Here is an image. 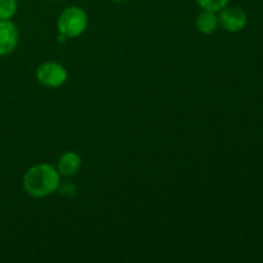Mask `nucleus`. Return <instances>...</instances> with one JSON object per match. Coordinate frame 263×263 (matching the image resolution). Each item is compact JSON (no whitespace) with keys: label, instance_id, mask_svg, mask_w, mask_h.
Wrapping results in <instances>:
<instances>
[{"label":"nucleus","instance_id":"nucleus-7","mask_svg":"<svg viewBox=\"0 0 263 263\" xmlns=\"http://www.w3.org/2000/svg\"><path fill=\"white\" fill-rule=\"evenodd\" d=\"M217 27H218V15L216 14V12L203 9V12H200L197 18L198 31L204 33V35H210V33L215 32Z\"/></svg>","mask_w":263,"mask_h":263},{"label":"nucleus","instance_id":"nucleus-5","mask_svg":"<svg viewBox=\"0 0 263 263\" xmlns=\"http://www.w3.org/2000/svg\"><path fill=\"white\" fill-rule=\"evenodd\" d=\"M20 41V32L10 20L0 21V55H8L15 50Z\"/></svg>","mask_w":263,"mask_h":263},{"label":"nucleus","instance_id":"nucleus-1","mask_svg":"<svg viewBox=\"0 0 263 263\" xmlns=\"http://www.w3.org/2000/svg\"><path fill=\"white\" fill-rule=\"evenodd\" d=\"M61 175L58 170L48 163L31 167L23 176V189L33 198H45L58 189Z\"/></svg>","mask_w":263,"mask_h":263},{"label":"nucleus","instance_id":"nucleus-4","mask_svg":"<svg viewBox=\"0 0 263 263\" xmlns=\"http://www.w3.org/2000/svg\"><path fill=\"white\" fill-rule=\"evenodd\" d=\"M218 25L229 32H239L247 26V14L241 8L228 7L218 13Z\"/></svg>","mask_w":263,"mask_h":263},{"label":"nucleus","instance_id":"nucleus-6","mask_svg":"<svg viewBox=\"0 0 263 263\" xmlns=\"http://www.w3.org/2000/svg\"><path fill=\"white\" fill-rule=\"evenodd\" d=\"M81 164L82 159L79 154L74 153V152H67V153L62 154V157L59 158L57 170H58L61 176L69 177L79 172V170L81 168Z\"/></svg>","mask_w":263,"mask_h":263},{"label":"nucleus","instance_id":"nucleus-8","mask_svg":"<svg viewBox=\"0 0 263 263\" xmlns=\"http://www.w3.org/2000/svg\"><path fill=\"white\" fill-rule=\"evenodd\" d=\"M17 9V0H0V21L12 20Z\"/></svg>","mask_w":263,"mask_h":263},{"label":"nucleus","instance_id":"nucleus-10","mask_svg":"<svg viewBox=\"0 0 263 263\" xmlns=\"http://www.w3.org/2000/svg\"><path fill=\"white\" fill-rule=\"evenodd\" d=\"M76 185L73 184L72 181H61L58 185V189L57 192L59 193V195L63 198H73L76 195Z\"/></svg>","mask_w":263,"mask_h":263},{"label":"nucleus","instance_id":"nucleus-2","mask_svg":"<svg viewBox=\"0 0 263 263\" xmlns=\"http://www.w3.org/2000/svg\"><path fill=\"white\" fill-rule=\"evenodd\" d=\"M87 22H89V18H87L86 12L82 8L72 5V7L66 8L61 13L57 26H58V31L61 35L74 39L85 32Z\"/></svg>","mask_w":263,"mask_h":263},{"label":"nucleus","instance_id":"nucleus-9","mask_svg":"<svg viewBox=\"0 0 263 263\" xmlns=\"http://www.w3.org/2000/svg\"><path fill=\"white\" fill-rule=\"evenodd\" d=\"M197 3L202 9L220 12L222 8H225L228 5L229 0H197Z\"/></svg>","mask_w":263,"mask_h":263},{"label":"nucleus","instance_id":"nucleus-11","mask_svg":"<svg viewBox=\"0 0 263 263\" xmlns=\"http://www.w3.org/2000/svg\"><path fill=\"white\" fill-rule=\"evenodd\" d=\"M112 2H115V3H121V2H123V0H112Z\"/></svg>","mask_w":263,"mask_h":263},{"label":"nucleus","instance_id":"nucleus-3","mask_svg":"<svg viewBox=\"0 0 263 263\" xmlns=\"http://www.w3.org/2000/svg\"><path fill=\"white\" fill-rule=\"evenodd\" d=\"M36 79L43 86L55 87L62 86L68 79L67 69L57 62H45L41 66H39L36 71Z\"/></svg>","mask_w":263,"mask_h":263}]
</instances>
